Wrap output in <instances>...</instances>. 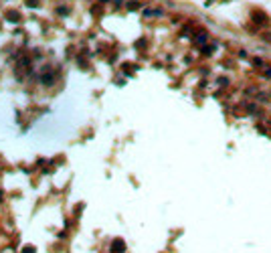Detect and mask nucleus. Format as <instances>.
Instances as JSON below:
<instances>
[{
	"label": "nucleus",
	"instance_id": "obj_1",
	"mask_svg": "<svg viewBox=\"0 0 271 253\" xmlns=\"http://www.w3.org/2000/svg\"><path fill=\"white\" fill-rule=\"evenodd\" d=\"M144 14H146V16H162V10H160V8H148Z\"/></svg>",
	"mask_w": 271,
	"mask_h": 253
},
{
	"label": "nucleus",
	"instance_id": "obj_6",
	"mask_svg": "<svg viewBox=\"0 0 271 253\" xmlns=\"http://www.w3.org/2000/svg\"><path fill=\"white\" fill-rule=\"evenodd\" d=\"M0 200H2V196H0Z\"/></svg>",
	"mask_w": 271,
	"mask_h": 253
},
{
	"label": "nucleus",
	"instance_id": "obj_4",
	"mask_svg": "<svg viewBox=\"0 0 271 253\" xmlns=\"http://www.w3.org/2000/svg\"><path fill=\"white\" fill-rule=\"evenodd\" d=\"M8 20H18V16H16V12H10V14H8Z\"/></svg>",
	"mask_w": 271,
	"mask_h": 253
},
{
	"label": "nucleus",
	"instance_id": "obj_5",
	"mask_svg": "<svg viewBox=\"0 0 271 253\" xmlns=\"http://www.w3.org/2000/svg\"><path fill=\"white\" fill-rule=\"evenodd\" d=\"M29 6H37V0H29Z\"/></svg>",
	"mask_w": 271,
	"mask_h": 253
},
{
	"label": "nucleus",
	"instance_id": "obj_3",
	"mask_svg": "<svg viewBox=\"0 0 271 253\" xmlns=\"http://www.w3.org/2000/svg\"><path fill=\"white\" fill-rule=\"evenodd\" d=\"M128 8H130V10H136V8H138V2H130Z\"/></svg>",
	"mask_w": 271,
	"mask_h": 253
},
{
	"label": "nucleus",
	"instance_id": "obj_2",
	"mask_svg": "<svg viewBox=\"0 0 271 253\" xmlns=\"http://www.w3.org/2000/svg\"><path fill=\"white\" fill-rule=\"evenodd\" d=\"M114 253H122L124 251V241H114Z\"/></svg>",
	"mask_w": 271,
	"mask_h": 253
}]
</instances>
